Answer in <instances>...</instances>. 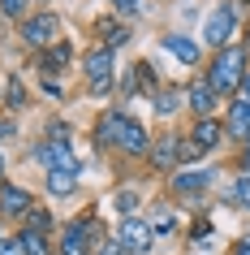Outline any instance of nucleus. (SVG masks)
<instances>
[{
  "label": "nucleus",
  "instance_id": "obj_13",
  "mask_svg": "<svg viewBox=\"0 0 250 255\" xmlns=\"http://www.w3.org/2000/svg\"><path fill=\"white\" fill-rule=\"evenodd\" d=\"M0 208L13 212V216H26L30 212V195L22 186H4V190H0Z\"/></svg>",
  "mask_w": 250,
  "mask_h": 255
},
{
  "label": "nucleus",
  "instance_id": "obj_16",
  "mask_svg": "<svg viewBox=\"0 0 250 255\" xmlns=\"http://www.w3.org/2000/svg\"><path fill=\"white\" fill-rule=\"evenodd\" d=\"M22 255H48V238H43L39 229H22Z\"/></svg>",
  "mask_w": 250,
  "mask_h": 255
},
{
  "label": "nucleus",
  "instance_id": "obj_28",
  "mask_svg": "<svg viewBox=\"0 0 250 255\" xmlns=\"http://www.w3.org/2000/svg\"><path fill=\"white\" fill-rule=\"evenodd\" d=\"M13 134V121H0V138H9Z\"/></svg>",
  "mask_w": 250,
  "mask_h": 255
},
{
  "label": "nucleus",
  "instance_id": "obj_25",
  "mask_svg": "<svg viewBox=\"0 0 250 255\" xmlns=\"http://www.w3.org/2000/svg\"><path fill=\"white\" fill-rule=\"evenodd\" d=\"M0 255H22V242H4V238H0Z\"/></svg>",
  "mask_w": 250,
  "mask_h": 255
},
{
  "label": "nucleus",
  "instance_id": "obj_1",
  "mask_svg": "<svg viewBox=\"0 0 250 255\" xmlns=\"http://www.w3.org/2000/svg\"><path fill=\"white\" fill-rule=\"evenodd\" d=\"M99 138H104V143H112V147H121V151H130V156L151 151L147 130H143L134 117H125V113H108V117L99 121Z\"/></svg>",
  "mask_w": 250,
  "mask_h": 255
},
{
  "label": "nucleus",
  "instance_id": "obj_7",
  "mask_svg": "<svg viewBox=\"0 0 250 255\" xmlns=\"http://www.w3.org/2000/svg\"><path fill=\"white\" fill-rule=\"evenodd\" d=\"M121 242H125V251H151V242H156V229L138 221V216H125L121 221Z\"/></svg>",
  "mask_w": 250,
  "mask_h": 255
},
{
  "label": "nucleus",
  "instance_id": "obj_8",
  "mask_svg": "<svg viewBox=\"0 0 250 255\" xmlns=\"http://www.w3.org/2000/svg\"><path fill=\"white\" fill-rule=\"evenodd\" d=\"M86 242H91V221L65 225V238H61V255H86Z\"/></svg>",
  "mask_w": 250,
  "mask_h": 255
},
{
  "label": "nucleus",
  "instance_id": "obj_4",
  "mask_svg": "<svg viewBox=\"0 0 250 255\" xmlns=\"http://www.w3.org/2000/svg\"><path fill=\"white\" fill-rule=\"evenodd\" d=\"M233 26H237V9H233V4H220V9L207 17L203 39H207L211 48H229V39H233Z\"/></svg>",
  "mask_w": 250,
  "mask_h": 255
},
{
  "label": "nucleus",
  "instance_id": "obj_12",
  "mask_svg": "<svg viewBox=\"0 0 250 255\" xmlns=\"http://www.w3.org/2000/svg\"><path fill=\"white\" fill-rule=\"evenodd\" d=\"M211 169H190V173H177L172 177V186L181 190V195H194V190H203V186H211Z\"/></svg>",
  "mask_w": 250,
  "mask_h": 255
},
{
  "label": "nucleus",
  "instance_id": "obj_26",
  "mask_svg": "<svg viewBox=\"0 0 250 255\" xmlns=\"http://www.w3.org/2000/svg\"><path fill=\"white\" fill-rule=\"evenodd\" d=\"M99 255H130V251H125V242L117 238V242H108V247H104V251H99Z\"/></svg>",
  "mask_w": 250,
  "mask_h": 255
},
{
  "label": "nucleus",
  "instance_id": "obj_29",
  "mask_svg": "<svg viewBox=\"0 0 250 255\" xmlns=\"http://www.w3.org/2000/svg\"><path fill=\"white\" fill-rule=\"evenodd\" d=\"M233 255H250V238H246V242H237V251H233Z\"/></svg>",
  "mask_w": 250,
  "mask_h": 255
},
{
  "label": "nucleus",
  "instance_id": "obj_3",
  "mask_svg": "<svg viewBox=\"0 0 250 255\" xmlns=\"http://www.w3.org/2000/svg\"><path fill=\"white\" fill-rule=\"evenodd\" d=\"M35 160H39V164H48V169H78L74 151H69V134H65V126H56L52 143L35 147Z\"/></svg>",
  "mask_w": 250,
  "mask_h": 255
},
{
  "label": "nucleus",
  "instance_id": "obj_2",
  "mask_svg": "<svg viewBox=\"0 0 250 255\" xmlns=\"http://www.w3.org/2000/svg\"><path fill=\"white\" fill-rule=\"evenodd\" d=\"M242 78H246V52L242 48H220V56H216V65H211L207 82L211 91H233V87H242Z\"/></svg>",
  "mask_w": 250,
  "mask_h": 255
},
{
  "label": "nucleus",
  "instance_id": "obj_17",
  "mask_svg": "<svg viewBox=\"0 0 250 255\" xmlns=\"http://www.w3.org/2000/svg\"><path fill=\"white\" fill-rule=\"evenodd\" d=\"M65 61H69V43L61 39V43H52V52L43 56V74H52V69H61Z\"/></svg>",
  "mask_w": 250,
  "mask_h": 255
},
{
  "label": "nucleus",
  "instance_id": "obj_22",
  "mask_svg": "<svg viewBox=\"0 0 250 255\" xmlns=\"http://www.w3.org/2000/svg\"><path fill=\"white\" fill-rule=\"evenodd\" d=\"M233 195H237V203H246V208H250V173H246V177H237Z\"/></svg>",
  "mask_w": 250,
  "mask_h": 255
},
{
  "label": "nucleus",
  "instance_id": "obj_14",
  "mask_svg": "<svg viewBox=\"0 0 250 255\" xmlns=\"http://www.w3.org/2000/svg\"><path fill=\"white\" fill-rule=\"evenodd\" d=\"M229 130H233L237 138H250V100H237V104L229 108Z\"/></svg>",
  "mask_w": 250,
  "mask_h": 255
},
{
  "label": "nucleus",
  "instance_id": "obj_18",
  "mask_svg": "<svg viewBox=\"0 0 250 255\" xmlns=\"http://www.w3.org/2000/svg\"><path fill=\"white\" fill-rule=\"evenodd\" d=\"M177 104H181V91H172V87H168V91H160V100H156L160 113H177Z\"/></svg>",
  "mask_w": 250,
  "mask_h": 255
},
{
  "label": "nucleus",
  "instance_id": "obj_10",
  "mask_svg": "<svg viewBox=\"0 0 250 255\" xmlns=\"http://www.w3.org/2000/svg\"><path fill=\"white\" fill-rule=\"evenodd\" d=\"M48 190L56 199H69L78 190V169H48Z\"/></svg>",
  "mask_w": 250,
  "mask_h": 255
},
{
  "label": "nucleus",
  "instance_id": "obj_6",
  "mask_svg": "<svg viewBox=\"0 0 250 255\" xmlns=\"http://www.w3.org/2000/svg\"><path fill=\"white\" fill-rule=\"evenodd\" d=\"M86 82H91L95 95H104L112 87V48H95L86 52Z\"/></svg>",
  "mask_w": 250,
  "mask_h": 255
},
{
  "label": "nucleus",
  "instance_id": "obj_30",
  "mask_svg": "<svg viewBox=\"0 0 250 255\" xmlns=\"http://www.w3.org/2000/svg\"><path fill=\"white\" fill-rule=\"evenodd\" d=\"M0 177H4V156H0Z\"/></svg>",
  "mask_w": 250,
  "mask_h": 255
},
{
  "label": "nucleus",
  "instance_id": "obj_15",
  "mask_svg": "<svg viewBox=\"0 0 250 255\" xmlns=\"http://www.w3.org/2000/svg\"><path fill=\"white\" fill-rule=\"evenodd\" d=\"M164 48H168V52L177 56L181 65H194V61H198V48L185 39V35H168V39H164Z\"/></svg>",
  "mask_w": 250,
  "mask_h": 255
},
{
  "label": "nucleus",
  "instance_id": "obj_20",
  "mask_svg": "<svg viewBox=\"0 0 250 255\" xmlns=\"http://www.w3.org/2000/svg\"><path fill=\"white\" fill-rule=\"evenodd\" d=\"M172 225H177V216H172L168 208H156V225H151V229H156V234H168Z\"/></svg>",
  "mask_w": 250,
  "mask_h": 255
},
{
  "label": "nucleus",
  "instance_id": "obj_21",
  "mask_svg": "<svg viewBox=\"0 0 250 255\" xmlns=\"http://www.w3.org/2000/svg\"><path fill=\"white\" fill-rule=\"evenodd\" d=\"M22 9H26V0H0V13L4 17H22Z\"/></svg>",
  "mask_w": 250,
  "mask_h": 255
},
{
  "label": "nucleus",
  "instance_id": "obj_27",
  "mask_svg": "<svg viewBox=\"0 0 250 255\" xmlns=\"http://www.w3.org/2000/svg\"><path fill=\"white\" fill-rule=\"evenodd\" d=\"M237 91H242V100H250V74L242 78V87H237Z\"/></svg>",
  "mask_w": 250,
  "mask_h": 255
},
{
  "label": "nucleus",
  "instance_id": "obj_19",
  "mask_svg": "<svg viewBox=\"0 0 250 255\" xmlns=\"http://www.w3.org/2000/svg\"><path fill=\"white\" fill-rule=\"evenodd\" d=\"M125 39H130V35H125V26H112V22L104 26V48H121Z\"/></svg>",
  "mask_w": 250,
  "mask_h": 255
},
{
  "label": "nucleus",
  "instance_id": "obj_24",
  "mask_svg": "<svg viewBox=\"0 0 250 255\" xmlns=\"http://www.w3.org/2000/svg\"><path fill=\"white\" fill-rule=\"evenodd\" d=\"M117 208H121V212H134V208H138V195H134V190H125V195L117 199Z\"/></svg>",
  "mask_w": 250,
  "mask_h": 255
},
{
  "label": "nucleus",
  "instance_id": "obj_11",
  "mask_svg": "<svg viewBox=\"0 0 250 255\" xmlns=\"http://www.w3.org/2000/svg\"><path fill=\"white\" fill-rule=\"evenodd\" d=\"M177 156H181V143H177L172 134H164V138H156V143H151V164H156V169H168Z\"/></svg>",
  "mask_w": 250,
  "mask_h": 255
},
{
  "label": "nucleus",
  "instance_id": "obj_9",
  "mask_svg": "<svg viewBox=\"0 0 250 255\" xmlns=\"http://www.w3.org/2000/svg\"><path fill=\"white\" fill-rule=\"evenodd\" d=\"M190 108H194V113H198V121H203V117H211V113H216V91H211V82H207V78L190 82Z\"/></svg>",
  "mask_w": 250,
  "mask_h": 255
},
{
  "label": "nucleus",
  "instance_id": "obj_23",
  "mask_svg": "<svg viewBox=\"0 0 250 255\" xmlns=\"http://www.w3.org/2000/svg\"><path fill=\"white\" fill-rule=\"evenodd\" d=\"M143 9V0H117V13H125V17H134Z\"/></svg>",
  "mask_w": 250,
  "mask_h": 255
},
{
  "label": "nucleus",
  "instance_id": "obj_5",
  "mask_svg": "<svg viewBox=\"0 0 250 255\" xmlns=\"http://www.w3.org/2000/svg\"><path fill=\"white\" fill-rule=\"evenodd\" d=\"M22 39L35 43V48H52V43H61V17H56V13L30 17L26 26H22Z\"/></svg>",
  "mask_w": 250,
  "mask_h": 255
}]
</instances>
